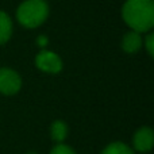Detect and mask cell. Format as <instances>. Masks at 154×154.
<instances>
[{
	"mask_svg": "<svg viewBox=\"0 0 154 154\" xmlns=\"http://www.w3.org/2000/svg\"><path fill=\"white\" fill-rule=\"evenodd\" d=\"M101 154H134L130 146H127L123 142H114L109 143L106 149L101 152Z\"/></svg>",
	"mask_w": 154,
	"mask_h": 154,
	"instance_id": "9",
	"label": "cell"
},
{
	"mask_svg": "<svg viewBox=\"0 0 154 154\" xmlns=\"http://www.w3.org/2000/svg\"><path fill=\"white\" fill-rule=\"evenodd\" d=\"M50 154H76V153H75V150H73L70 146H68V145L57 143L56 146L51 149Z\"/></svg>",
	"mask_w": 154,
	"mask_h": 154,
	"instance_id": "10",
	"label": "cell"
},
{
	"mask_svg": "<svg viewBox=\"0 0 154 154\" xmlns=\"http://www.w3.org/2000/svg\"><path fill=\"white\" fill-rule=\"evenodd\" d=\"M133 143L135 150L141 153L150 152L154 145V134L150 127H141L135 134H134Z\"/></svg>",
	"mask_w": 154,
	"mask_h": 154,
	"instance_id": "5",
	"label": "cell"
},
{
	"mask_svg": "<svg viewBox=\"0 0 154 154\" xmlns=\"http://www.w3.org/2000/svg\"><path fill=\"white\" fill-rule=\"evenodd\" d=\"M29 154H37V153H34V152H31V153H29Z\"/></svg>",
	"mask_w": 154,
	"mask_h": 154,
	"instance_id": "13",
	"label": "cell"
},
{
	"mask_svg": "<svg viewBox=\"0 0 154 154\" xmlns=\"http://www.w3.org/2000/svg\"><path fill=\"white\" fill-rule=\"evenodd\" d=\"M49 16V5L45 0H24L16 11V18L22 26L35 29Z\"/></svg>",
	"mask_w": 154,
	"mask_h": 154,
	"instance_id": "2",
	"label": "cell"
},
{
	"mask_svg": "<svg viewBox=\"0 0 154 154\" xmlns=\"http://www.w3.org/2000/svg\"><path fill=\"white\" fill-rule=\"evenodd\" d=\"M50 134L51 138L57 143H62L68 137V126L62 120H54L53 125L50 127Z\"/></svg>",
	"mask_w": 154,
	"mask_h": 154,
	"instance_id": "8",
	"label": "cell"
},
{
	"mask_svg": "<svg viewBox=\"0 0 154 154\" xmlns=\"http://www.w3.org/2000/svg\"><path fill=\"white\" fill-rule=\"evenodd\" d=\"M122 16L128 27L137 32H146L154 26L153 0H127L123 5Z\"/></svg>",
	"mask_w": 154,
	"mask_h": 154,
	"instance_id": "1",
	"label": "cell"
},
{
	"mask_svg": "<svg viewBox=\"0 0 154 154\" xmlns=\"http://www.w3.org/2000/svg\"><path fill=\"white\" fill-rule=\"evenodd\" d=\"M12 35V22L7 12L0 11V45H4L10 41Z\"/></svg>",
	"mask_w": 154,
	"mask_h": 154,
	"instance_id": "7",
	"label": "cell"
},
{
	"mask_svg": "<svg viewBox=\"0 0 154 154\" xmlns=\"http://www.w3.org/2000/svg\"><path fill=\"white\" fill-rule=\"evenodd\" d=\"M37 42H38V45H39L41 48H45V46L48 45L49 39L45 37V35H39V37H38V39H37Z\"/></svg>",
	"mask_w": 154,
	"mask_h": 154,
	"instance_id": "12",
	"label": "cell"
},
{
	"mask_svg": "<svg viewBox=\"0 0 154 154\" xmlns=\"http://www.w3.org/2000/svg\"><path fill=\"white\" fill-rule=\"evenodd\" d=\"M142 46V37H141V32H137V31H130L123 37L122 39V48L126 53H137V51L141 49Z\"/></svg>",
	"mask_w": 154,
	"mask_h": 154,
	"instance_id": "6",
	"label": "cell"
},
{
	"mask_svg": "<svg viewBox=\"0 0 154 154\" xmlns=\"http://www.w3.org/2000/svg\"><path fill=\"white\" fill-rule=\"evenodd\" d=\"M22 79L15 70L10 68H0V93L3 95H15L20 91Z\"/></svg>",
	"mask_w": 154,
	"mask_h": 154,
	"instance_id": "3",
	"label": "cell"
},
{
	"mask_svg": "<svg viewBox=\"0 0 154 154\" xmlns=\"http://www.w3.org/2000/svg\"><path fill=\"white\" fill-rule=\"evenodd\" d=\"M35 65L46 73H58L62 69V61L58 54L49 50H42L35 58Z\"/></svg>",
	"mask_w": 154,
	"mask_h": 154,
	"instance_id": "4",
	"label": "cell"
},
{
	"mask_svg": "<svg viewBox=\"0 0 154 154\" xmlns=\"http://www.w3.org/2000/svg\"><path fill=\"white\" fill-rule=\"evenodd\" d=\"M145 46H146V50L149 53V56L153 57L154 54V34H149L145 39Z\"/></svg>",
	"mask_w": 154,
	"mask_h": 154,
	"instance_id": "11",
	"label": "cell"
}]
</instances>
